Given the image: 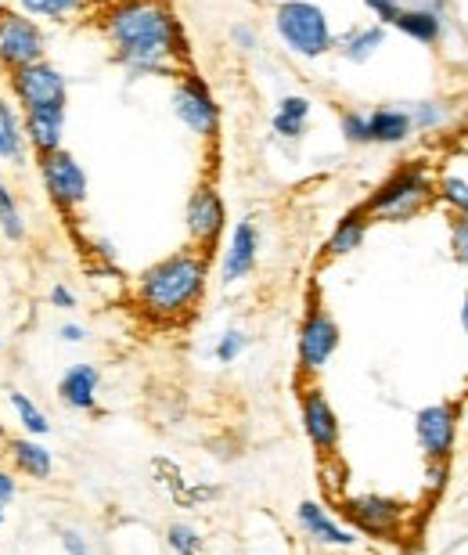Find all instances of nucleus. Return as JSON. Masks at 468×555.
I'll return each instance as SVG.
<instances>
[{"mask_svg":"<svg viewBox=\"0 0 468 555\" xmlns=\"http://www.w3.org/2000/svg\"><path fill=\"white\" fill-rule=\"evenodd\" d=\"M48 304H51L54 310H76V307H80V296H76L69 285H62V282H58V285H51Z\"/></svg>","mask_w":468,"mask_h":555,"instance_id":"nucleus-36","label":"nucleus"},{"mask_svg":"<svg viewBox=\"0 0 468 555\" xmlns=\"http://www.w3.org/2000/svg\"><path fill=\"white\" fill-rule=\"evenodd\" d=\"M8 98L18 113H37V108H69V76L54 62H32L4 76Z\"/></svg>","mask_w":468,"mask_h":555,"instance_id":"nucleus-6","label":"nucleus"},{"mask_svg":"<svg viewBox=\"0 0 468 555\" xmlns=\"http://www.w3.org/2000/svg\"><path fill=\"white\" fill-rule=\"evenodd\" d=\"M342 343V328L339 321L332 318L328 307H321L317 299H310L303 321H299L296 332V358H299V372L303 375H317L328 369V361L336 358Z\"/></svg>","mask_w":468,"mask_h":555,"instance_id":"nucleus-8","label":"nucleus"},{"mask_svg":"<svg viewBox=\"0 0 468 555\" xmlns=\"http://www.w3.org/2000/svg\"><path fill=\"white\" fill-rule=\"evenodd\" d=\"M451 257L468 268V217L451 220Z\"/></svg>","mask_w":468,"mask_h":555,"instance_id":"nucleus-34","label":"nucleus"},{"mask_svg":"<svg viewBox=\"0 0 468 555\" xmlns=\"http://www.w3.org/2000/svg\"><path fill=\"white\" fill-rule=\"evenodd\" d=\"M299 422H303V433L310 440L321 459H332L339 451V440H342V422L339 412L332 408V401L325 397L321 386H307L299 393Z\"/></svg>","mask_w":468,"mask_h":555,"instance_id":"nucleus-12","label":"nucleus"},{"mask_svg":"<svg viewBox=\"0 0 468 555\" xmlns=\"http://www.w3.org/2000/svg\"><path fill=\"white\" fill-rule=\"evenodd\" d=\"M48 59V29L18 8H0V73Z\"/></svg>","mask_w":468,"mask_h":555,"instance_id":"nucleus-9","label":"nucleus"},{"mask_svg":"<svg viewBox=\"0 0 468 555\" xmlns=\"http://www.w3.org/2000/svg\"><path fill=\"white\" fill-rule=\"evenodd\" d=\"M364 11H372V18L378 26H393L396 15L404 11V0H361Z\"/></svg>","mask_w":468,"mask_h":555,"instance_id":"nucleus-33","label":"nucleus"},{"mask_svg":"<svg viewBox=\"0 0 468 555\" xmlns=\"http://www.w3.org/2000/svg\"><path fill=\"white\" fill-rule=\"evenodd\" d=\"M274 33L288 54L303 62L328 59L336 48V29H332L328 11L314 0H282L274 4Z\"/></svg>","mask_w":468,"mask_h":555,"instance_id":"nucleus-4","label":"nucleus"},{"mask_svg":"<svg viewBox=\"0 0 468 555\" xmlns=\"http://www.w3.org/2000/svg\"><path fill=\"white\" fill-rule=\"evenodd\" d=\"M170 108H173L177 124L192 130L198 141H217L220 138L224 113H220L213 87H209L206 76H198L195 69H184L181 76H173Z\"/></svg>","mask_w":468,"mask_h":555,"instance_id":"nucleus-5","label":"nucleus"},{"mask_svg":"<svg viewBox=\"0 0 468 555\" xmlns=\"http://www.w3.org/2000/svg\"><path fill=\"white\" fill-rule=\"evenodd\" d=\"M62 548H65V555H91V545H87V538L80 534V530H73V527L62 530Z\"/></svg>","mask_w":468,"mask_h":555,"instance_id":"nucleus-39","label":"nucleus"},{"mask_svg":"<svg viewBox=\"0 0 468 555\" xmlns=\"http://www.w3.org/2000/svg\"><path fill=\"white\" fill-rule=\"evenodd\" d=\"M0 235H4L11 246H22V242L29 238L26 209H22L15 188H11L4 177H0Z\"/></svg>","mask_w":468,"mask_h":555,"instance_id":"nucleus-26","label":"nucleus"},{"mask_svg":"<svg viewBox=\"0 0 468 555\" xmlns=\"http://www.w3.org/2000/svg\"><path fill=\"white\" fill-rule=\"evenodd\" d=\"M415 138V127H411L407 105H378L367 113V144H378V149H400Z\"/></svg>","mask_w":468,"mask_h":555,"instance_id":"nucleus-19","label":"nucleus"},{"mask_svg":"<svg viewBox=\"0 0 468 555\" xmlns=\"http://www.w3.org/2000/svg\"><path fill=\"white\" fill-rule=\"evenodd\" d=\"M407 116H411V127H415V134H437V130L447 127V105L443 102H415V105H407Z\"/></svg>","mask_w":468,"mask_h":555,"instance_id":"nucleus-28","label":"nucleus"},{"mask_svg":"<svg viewBox=\"0 0 468 555\" xmlns=\"http://www.w3.org/2000/svg\"><path fill=\"white\" fill-rule=\"evenodd\" d=\"M432 203H437V177L429 173L426 163L411 159L382 177L361 209L372 217V224H407V220L426 214Z\"/></svg>","mask_w":468,"mask_h":555,"instance_id":"nucleus-3","label":"nucleus"},{"mask_svg":"<svg viewBox=\"0 0 468 555\" xmlns=\"http://www.w3.org/2000/svg\"><path fill=\"white\" fill-rule=\"evenodd\" d=\"M15 8L22 15L43 22H54V26H69V22L83 18L87 11L94 8V0H15Z\"/></svg>","mask_w":468,"mask_h":555,"instance_id":"nucleus-25","label":"nucleus"},{"mask_svg":"<svg viewBox=\"0 0 468 555\" xmlns=\"http://www.w3.org/2000/svg\"><path fill=\"white\" fill-rule=\"evenodd\" d=\"M0 163L15 166V170L29 163L26 134H22V113L8 94H0Z\"/></svg>","mask_w":468,"mask_h":555,"instance_id":"nucleus-24","label":"nucleus"},{"mask_svg":"<svg viewBox=\"0 0 468 555\" xmlns=\"http://www.w3.org/2000/svg\"><path fill=\"white\" fill-rule=\"evenodd\" d=\"M37 170H40V184H43L48 203L58 209L62 217L80 214L87 195H91V177H87L83 163L76 159L69 149H58L51 155H40Z\"/></svg>","mask_w":468,"mask_h":555,"instance_id":"nucleus-7","label":"nucleus"},{"mask_svg":"<svg viewBox=\"0 0 468 555\" xmlns=\"http://www.w3.org/2000/svg\"><path fill=\"white\" fill-rule=\"evenodd\" d=\"M65 124H69V108H37V113H22V134L26 149L37 155H51L65 149Z\"/></svg>","mask_w":468,"mask_h":555,"instance_id":"nucleus-15","label":"nucleus"},{"mask_svg":"<svg viewBox=\"0 0 468 555\" xmlns=\"http://www.w3.org/2000/svg\"><path fill=\"white\" fill-rule=\"evenodd\" d=\"M98 390H102V369L87 361L69 364L58 379V401L69 408V412H94Z\"/></svg>","mask_w":468,"mask_h":555,"instance_id":"nucleus-17","label":"nucleus"},{"mask_svg":"<svg viewBox=\"0 0 468 555\" xmlns=\"http://www.w3.org/2000/svg\"><path fill=\"white\" fill-rule=\"evenodd\" d=\"M296 524L310 541H317V545H328V548H353L356 545V530L342 527L321 502H299Z\"/></svg>","mask_w":468,"mask_h":555,"instance_id":"nucleus-16","label":"nucleus"},{"mask_svg":"<svg viewBox=\"0 0 468 555\" xmlns=\"http://www.w3.org/2000/svg\"><path fill=\"white\" fill-rule=\"evenodd\" d=\"M342 513L367 538H396L404 524V505L386 494H353L342 502Z\"/></svg>","mask_w":468,"mask_h":555,"instance_id":"nucleus-13","label":"nucleus"},{"mask_svg":"<svg viewBox=\"0 0 468 555\" xmlns=\"http://www.w3.org/2000/svg\"><path fill=\"white\" fill-rule=\"evenodd\" d=\"M8 459L11 465H15V473H22L26 480H51L54 476V454L48 451V443H43L40 437H11L8 440Z\"/></svg>","mask_w":468,"mask_h":555,"instance_id":"nucleus-21","label":"nucleus"},{"mask_svg":"<svg viewBox=\"0 0 468 555\" xmlns=\"http://www.w3.org/2000/svg\"><path fill=\"white\" fill-rule=\"evenodd\" d=\"M437 203H443L454 217H468V177L443 173L437 177Z\"/></svg>","mask_w":468,"mask_h":555,"instance_id":"nucleus-29","label":"nucleus"},{"mask_svg":"<svg viewBox=\"0 0 468 555\" xmlns=\"http://www.w3.org/2000/svg\"><path fill=\"white\" fill-rule=\"evenodd\" d=\"M339 134L347 144H353V149H367V113L364 108H342Z\"/></svg>","mask_w":468,"mask_h":555,"instance_id":"nucleus-31","label":"nucleus"},{"mask_svg":"<svg viewBox=\"0 0 468 555\" xmlns=\"http://www.w3.org/2000/svg\"><path fill=\"white\" fill-rule=\"evenodd\" d=\"M415 440L426 462H451L458 448V404L437 401L415 415Z\"/></svg>","mask_w":468,"mask_h":555,"instance_id":"nucleus-11","label":"nucleus"},{"mask_svg":"<svg viewBox=\"0 0 468 555\" xmlns=\"http://www.w3.org/2000/svg\"><path fill=\"white\" fill-rule=\"evenodd\" d=\"M310 116H314V102L307 94H282L271 116V134L285 144H299L307 138Z\"/></svg>","mask_w":468,"mask_h":555,"instance_id":"nucleus-20","label":"nucleus"},{"mask_svg":"<svg viewBox=\"0 0 468 555\" xmlns=\"http://www.w3.org/2000/svg\"><path fill=\"white\" fill-rule=\"evenodd\" d=\"M15 494H18L15 476H11L8 469H0V527H4V519H8V505L15 502Z\"/></svg>","mask_w":468,"mask_h":555,"instance_id":"nucleus-37","label":"nucleus"},{"mask_svg":"<svg viewBox=\"0 0 468 555\" xmlns=\"http://www.w3.org/2000/svg\"><path fill=\"white\" fill-rule=\"evenodd\" d=\"M447 465L451 462H426V487L432 494H440L443 487H447V476H451Z\"/></svg>","mask_w":468,"mask_h":555,"instance_id":"nucleus-38","label":"nucleus"},{"mask_svg":"<svg viewBox=\"0 0 468 555\" xmlns=\"http://www.w3.org/2000/svg\"><path fill=\"white\" fill-rule=\"evenodd\" d=\"M393 29L404 33L407 40L421 43V48H437V43L447 37V15H437L429 8H415V4H404V11L396 15Z\"/></svg>","mask_w":468,"mask_h":555,"instance_id":"nucleus-23","label":"nucleus"},{"mask_svg":"<svg viewBox=\"0 0 468 555\" xmlns=\"http://www.w3.org/2000/svg\"><path fill=\"white\" fill-rule=\"evenodd\" d=\"M256 263H260V224L252 217H245L227 235L224 257H220V282L224 285L245 282L256 271Z\"/></svg>","mask_w":468,"mask_h":555,"instance_id":"nucleus-14","label":"nucleus"},{"mask_svg":"<svg viewBox=\"0 0 468 555\" xmlns=\"http://www.w3.org/2000/svg\"><path fill=\"white\" fill-rule=\"evenodd\" d=\"M113 62L130 80L181 76L192 59V43L166 0H108L98 15Z\"/></svg>","mask_w":468,"mask_h":555,"instance_id":"nucleus-1","label":"nucleus"},{"mask_svg":"<svg viewBox=\"0 0 468 555\" xmlns=\"http://www.w3.org/2000/svg\"><path fill=\"white\" fill-rule=\"evenodd\" d=\"M461 328H465V336H468V293L461 299Z\"/></svg>","mask_w":468,"mask_h":555,"instance_id":"nucleus-42","label":"nucleus"},{"mask_svg":"<svg viewBox=\"0 0 468 555\" xmlns=\"http://www.w3.org/2000/svg\"><path fill=\"white\" fill-rule=\"evenodd\" d=\"M367 231H372V217H367L361 206L347 209V214H342V217L336 220V228H332V235H328V242H325V257H328V260L353 257L356 249H364Z\"/></svg>","mask_w":468,"mask_h":555,"instance_id":"nucleus-22","label":"nucleus"},{"mask_svg":"<svg viewBox=\"0 0 468 555\" xmlns=\"http://www.w3.org/2000/svg\"><path fill=\"white\" fill-rule=\"evenodd\" d=\"M404 4H415V8H429V11H437V15H447L451 0H404Z\"/></svg>","mask_w":468,"mask_h":555,"instance_id":"nucleus-41","label":"nucleus"},{"mask_svg":"<svg viewBox=\"0 0 468 555\" xmlns=\"http://www.w3.org/2000/svg\"><path fill=\"white\" fill-rule=\"evenodd\" d=\"M166 545H170V552L173 555H203V548H206V541H203V534L192 527V524H170L166 527Z\"/></svg>","mask_w":468,"mask_h":555,"instance_id":"nucleus-30","label":"nucleus"},{"mask_svg":"<svg viewBox=\"0 0 468 555\" xmlns=\"http://www.w3.org/2000/svg\"><path fill=\"white\" fill-rule=\"evenodd\" d=\"M382 48H386V26H378V22H356V26L336 33L332 54H339L350 65H367Z\"/></svg>","mask_w":468,"mask_h":555,"instance_id":"nucleus-18","label":"nucleus"},{"mask_svg":"<svg viewBox=\"0 0 468 555\" xmlns=\"http://www.w3.org/2000/svg\"><path fill=\"white\" fill-rule=\"evenodd\" d=\"M58 339L62 343H87V328L76 325V321H65V325L58 328Z\"/></svg>","mask_w":468,"mask_h":555,"instance_id":"nucleus-40","label":"nucleus"},{"mask_svg":"<svg viewBox=\"0 0 468 555\" xmlns=\"http://www.w3.org/2000/svg\"><path fill=\"white\" fill-rule=\"evenodd\" d=\"M227 37H231V43H234V48H238V51H245V54L260 48V33H256V26H249V22H234Z\"/></svg>","mask_w":468,"mask_h":555,"instance_id":"nucleus-35","label":"nucleus"},{"mask_svg":"<svg viewBox=\"0 0 468 555\" xmlns=\"http://www.w3.org/2000/svg\"><path fill=\"white\" fill-rule=\"evenodd\" d=\"M184 231H187V242L195 249H203L213 257L220 238L227 231V203L220 195V188L213 181H198L195 192L187 195V206H184Z\"/></svg>","mask_w":468,"mask_h":555,"instance_id":"nucleus-10","label":"nucleus"},{"mask_svg":"<svg viewBox=\"0 0 468 555\" xmlns=\"http://www.w3.org/2000/svg\"><path fill=\"white\" fill-rule=\"evenodd\" d=\"M245 350H249V336H245L242 328H224L213 347V358H217V364H234Z\"/></svg>","mask_w":468,"mask_h":555,"instance_id":"nucleus-32","label":"nucleus"},{"mask_svg":"<svg viewBox=\"0 0 468 555\" xmlns=\"http://www.w3.org/2000/svg\"><path fill=\"white\" fill-rule=\"evenodd\" d=\"M209 253L187 246L155 260L133 282V299L152 321H181L203 304L209 285Z\"/></svg>","mask_w":468,"mask_h":555,"instance_id":"nucleus-2","label":"nucleus"},{"mask_svg":"<svg viewBox=\"0 0 468 555\" xmlns=\"http://www.w3.org/2000/svg\"><path fill=\"white\" fill-rule=\"evenodd\" d=\"M8 404H11V412H15V422L22 426V433H26V437H48L51 433V418L43 415V408L32 401L29 393H22V390H11L8 393Z\"/></svg>","mask_w":468,"mask_h":555,"instance_id":"nucleus-27","label":"nucleus"},{"mask_svg":"<svg viewBox=\"0 0 468 555\" xmlns=\"http://www.w3.org/2000/svg\"><path fill=\"white\" fill-rule=\"evenodd\" d=\"M0 350H4V339H0Z\"/></svg>","mask_w":468,"mask_h":555,"instance_id":"nucleus-43","label":"nucleus"}]
</instances>
